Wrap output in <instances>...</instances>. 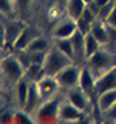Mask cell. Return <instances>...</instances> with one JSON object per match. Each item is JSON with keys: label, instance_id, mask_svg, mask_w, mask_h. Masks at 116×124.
Returning a JSON list of instances; mask_svg holds the SVG:
<instances>
[{"label": "cell", "instance_id": "obj_1", "mask_svg": "<svg viewBox=\"0 0 116 124\" xmlns=\"http://www.w3.org/2000/svg\"><path fill=\"white\" fill-rule=\"evenodd\" d=\"M86 66L92 70L95 78H98L102 74L116 68V54L115 52H110L105 47H101L96 54H93L90 58H87Z\"/></svg>", "mask_w": 116, "mask_h": 124}, {"label": "cell", "instance_id": "obj_2", "mask_svg": "<svg viewBox=\"0 0 116 124\" xmlns=\"http://www.w3.org/2000/svg\"><path fill=\"white\" fill-rule=\"evenodd\" d=\"M2 74L8 83L15 84L22 78H25V68L14 54H6L2 58Z\"/></svg>", "mask_w": 116, "mask_h": 124}, {"label": "cell", "instance_id": "obj_3", "mask_svg": "<svg viewBox=\"0 0 116 124\" xmlns=\"http://www.w3.org/2000/svg\"><path fill=\"white\" fill-rule=\"evenodd\" d=\"M92 120L90 115L84 113L83 110H80L78 107H75L69 100H63L58 107V123H89Z\"/></svg>", "mask_w": 116, "mask_h": 124}, {"label": "cell", "instance_id": "obj_4", "mask_svg": "<svg viewBox=\"0 0 116 124\" xmlns=\"http://www.w3.org/2000/svg\"><path fill=\"white\" fill-rule=\"evenodd\" d=\"M60 100L51 98L47 101H43V104L34 113V121L35 123H58V107H60Z\"/></svg>", "mask_w": 116, "mask_h": 124}, {"label": "cell", "instance_id": "obj_5", "mask_svg": "<svg viewBox=\"0 0 116 124\" xmlns=\"http://www.w3.org/2000/svg\"><path fill=\"white\" fill-rule=\"evenodd\" d=\"M70 63H73V60L70 57H67L64 52H61L58 47H52L47 52V58L44 63V70L47 75H57L63 68L69 66Z\"/></svg>", "mask_w": 116, "mask_h": 124}, {"label": "cell", "instance_id": "obj_6", "mask_svg": "<svg viewBox=\"0 0 116 124\" xmlns=\"http://www.w3.org/2000/svg\"><path fill=\"white\" fill-rule=\"evenodd\" d=\"M81 68L83 66H78L75 63H70L69 66L63 68L60 72L55 75L57 81L60 83L61 89H72L80 86V77H81Z\"/></svg>", "mask_w": 116, "mask_h": 124}, {"label": "cell", "instance_id": "obj_7", "mask_svg": "<svg viewBox=\"0 0 116 124\" xmlns=\"http://www.w3.org/2000/svg\"><path fill=\"white\" fill-rule=\"evenodd\" d=\"M66 98L73 104L75 107H78L80 110H83L84 113L92 116V112H93V103H92V97H89L80 86L72 89H67Z\"/></svg>", "mask_w": 116, "mask_h": 124}, {"label": "cell", "instance_id": "obj_8", "mask_svg": "<svg viewBox=\"0 0 116 124\" xmlns=\"http://www.w3.org/2000/svg\"><path fill=\"white\" fill-rule=\"evenodd\" d=\"M37 87L41 93L43 101H47V100H51V98H55V95L58 93V90L61 89V86L57 81L55 75H47L46 74L40 81H37Z\"/></svg>", "mask_w": 116, "mask_h": 124}, {"label": "cell", "instance_id": "obj_9", "mask_svg": "<svg viewBox=\"0 0 116 124\" xmlns=\"http://www.w3.org/2000/svg\"><path fill=\"white\" fill-rule=\"evenodd\" d=\"M72 39V45H73V63L78 66H84L87 61V55H86V35L81 31L76 29L73 32V35L70 37Z\"/></svg>", "mask_w": 116, "mask_h": 124}, {"label": "cell", "instance_id": "obj_10", "mask_svg": "<svg viewBox=\"0 0 116 124\" xmlns=\"http://www.w3.org/2000/svg\"><path fill=\"white\" fill-rule=\"evenodd\" d=\"M28 25L23 23L20 20H9L6 22L5 25L2 26V31H3V37H2V41L3 43H9V45H14V41L18 39V35L23 32Z\"/></svg>", "mask_w": 116, "mask_h": 124}, {"label": "cell", "instance_id": "obj_11", "mask_svg": "<svg viewBox=\"0 0 116 124\" xmlns=\"http://www.w3.org/2000/svg\"><path fill=\"white\" fill-rule=\"evenodd\" d=\"M76 29H78L76 20L67 16L64 18H61V20L54 26V29H52V37H54V39H67V37L73 35V32Z\"/></svg>", "mask_w": 116, "mask_h": 124}, {"label": "cell", "instance_id": "obj_12", "mask_svg": "<svg viewBox=\"0 0 116 124\" xmlns=\"http://www.w3.org/2000/svg\"><path fill=\"white\" fill-rule=\"evenodd\" d=\"M80 87L84 90V92L89 95V97H93L96 95V78L95 75L92 74V70L84 64L81 68V77H80Z\"/></svg>", "mask_w": 116, "mask_h": 124}, {"label": "cell", "instance_id": "obj_13", "mask_svg": "<svg viewBox=\"0 0 116 124\" xmlns=\"http://www.w3.org/2000/svg\"><path fill=\"white\" fill-rule=\"evenodd\" d=\"M43 104V98H41V93L37 87V83H29V92H28V100H26V104H25V110L29 112L31 115L35 113V110Z\"/></svg>", "mask_w": 116, "mask_h": 124}, {"label": "cell", "instance_id": "obj_14", "mask_svg": "<svg viewBox=\"0 0 116 124\" xmlns=\"http://www.w3.org/2000/svg\"><path fill=\"white\" fill-rule=\"evenodd\" d=\"M110 89H116V69L109 70L96 78V97Z\"/></svg>", "mask_w": 116, "mask_h": 124}, {"label": "cell", "instance_id": "obj_15", "mask_svg": "<svg viewBox=\"0 0 116 124\" xmlns=\"http://www.w3.org/2000/svg\"><path fill=\"white\" fill-rule=\"evenodd\" d=\"M115 103H116V89L105 90V92L99 93L98 97H96V107L101 110L102 115L113 106Z\"/></svg>", "mask_w": 116, "mask_h": 124}, {"label": "cell", "instance_id": "obj_16", "mask_svg": "<svg viewBox=\"0 0 116 124\" xmlns=\"http://www.w3.org/2000/svg\"><path fill=\"white\" fill-rule=\"evenodd\" d=\"M38 34H37V29L31 25H28L25 29H23V32L20 35H18V39L14 41L12 47L14 49H26V47L29 46V43H31L34 39H35Z\"/></svg>", "mask_w": 116, "mask_h": 124}, {"label": "cell", "instance_id": "obj_17", "mask_svg": "<svg viewBox=\"0 0 116 124\" xmlns=\"http://www.w3.org/2000/svg\"><path fill=\"white\" fill-rule=\"evenodd\" d=\"M90 32L95 35V39L98 40L102 46L107 45V41H109V29H107V23L105 22L96 20L93 25H92Z\"/></svg>", "mask_w": 116, "mask_h": 124}, {"label": "cell", "instance_id": "obj_18", "mask_svg": "<svg viewBox=\"0 0 116 124\" xmlns=\"http://www.w3.org/2000/svg\"><path fill=\"white\" fill-rule=\"evenodd\" d=\"M14 90H15V98L18 103V107L23 109L28 100V92H29V81L26 78H22L18 83L14 84Z\"/></svg>", "mask_w": 116, "mask_h": 124}, {"label": "cell", "instance_id": "obj_19", "mask_svg": "<svg viewBox=\"0 0 116 124\" xmlns=\"http://www.w3.org/2000/svg\"><path fill=\"white\" fill-rule=\"evenodd\" d=\"M46 75L44 66L43 64H37V63H31L28 69H25V78L29 83H37Z\"/></svg>", "mask_w": 116, "mask_h": 124}, {"label": "cell", "instance_id": "obj_20", "mask_svg": "<svg viewBox=\"0 0 116 124\" xmlns=\"http://www.w3.org/2000/svg\"><path fill=\"white\" fill-rule=\"evenodd\" d=\"M86 6H87V3L84 0H67V16L78 20L83 16Z\"/></svg>", "mask_w": 116, "mask_h": 124}, {"label": "cell", "instance_id": "obj_21", "mask_svg": "<svg viewBox=\"0 0 116 124\" xmlns=\"http://www.w3.org/2000/svg\"><path fill=\"white\" fill-rule=\"evenodd\" d=\"M26 49H28L29 52H34V51H44V52H49V51L52 49V46H51V43H49V40H47L46 37L37 35L35 39L29 43V46L26 47Z\"/></svg>", "mask_w": 116, "mask_h": 124}, {"label": "cell", "instance_id": "obj_22", "mask_svg": "<svg viewBox=\"0 0 116 124\" xmlns=\"http://www.w3.org/2000/svg\"><path fill=\"white\" fill-rule=\"evenodd\" d=\"M54 43H55V47H58L61 52H64L67 57H70L73 60L75 52H73V45H72L70 37H67V39H54Z\"/></svg>", "mask_w": 116, "mask_h": 124}, {"label": "cell", "instance_id": "obj_23", "mask_svg": "<svg viewBox=\"0 0 116 124\" xmlns=\"http://www.w3.org/2000/svg\"><path fill=\"white\" fill-rule=\"evenodd\" d=\"M101 47H102V45L95 39V35L92 32L86 34V55H87V58H90L93 54H96Z\"/></svg>", "mask_w": 116, "mask_h": 124}, {"label": "cell", "instance_id": "obj_24", "mask_svg": "<svg viewBox=\"0 0 116 124\" xmlns=\"http://www.w3.org/2000/svg\"><path fill=\"white\" fill-rule=\"evenodd\" d=\"M115 5H116V0H112L110 3L104 5V6L101 8V11H99L98 20H101V22H105V20H107V18H109V16H110V14H112V11H113Z\"/></svg>", "mask_w": 116, "mask_h": 124}, {"label": "cell", "instance_id": "obj_25", "mask_svg": "<svg viewBox=\"0 0 116 124\" xmlns=\"http://www.w3.org/2000/svg\"><path fill=\"white\" fill-rule=\"evenodd\" d=\"M29 54H31V61L32 63L44 66L46 58H47V52H44V51H34V52H29Z\"/></svg>", "mask_w": 116, "mask_h": 124}, {"label": "cell", "instance_id": "obj_26", "mask_svg": "<svg viewBox=\"0 0 116 124\" xmlns=\"http://www.w3.org/2000/svg\"><path fill=\"white\" fill-rule=\"evenodd\" d=\"M76 26H78V31H81L83 34H89L90 29H92V23L90 22H87L84 17H80L78 20H76Z\"/></svg>", "mask_w": 116, "mask_h": 124}, {"label": "cell", "instance_id": "obj_27", "mask_svg": "<svg viewBox=\"0 0 116 124\" xmlns=\"http://www.w3.org/2000/svg\"><path fill=\"white\" fill-rule=\"evenodd\" d=\"M15 6H17V0H2V12L6 14V16L12 14Z\"/></svg>", "mask_w": 116, "mask_h": 124}, {"label": "cell", "instance_id": "obj_28", "mask_svg": "<svg viewBox=\"0 0 116 124\" xmlns=\"http://www.w3.org/2000/svg\"><path fill=\"white\" fill-rule=\"evenodd\" d=\"M102 118H104V121H110V123H116V103L113 104L112 107L109 109L107 112L102 115Z\"/></svg>", "mask_w": 116, "mask_h": 124}, {"label": "cell", "instance_id": "obj_29", "mask_svg": "<svg viewBox=\"0 0 116 124\" xmlns=\"http://www.w3.org/2000/svg\"><path fill=\"white\" fill-rule=\"evenodd\" d=\"M105 23H107V25H110V26H113V28H116V5H115L112 14L109 16V18L105 20Z\"/></svg>", "mask_w": 116, "mask_h": 124}, {"label": "cell", "instance_id": "obj_30", "mask_svg": "<svg viewBox=\"0 0 116 124\" xmlns=\"http://www.w3.org/2000/svg\"><path fill=\"white\" fill-rule=\"evenodd\" d=\"M29 2L31 0H17V6L22 9V11H25V9L29 6Z\"/></svg>", "mask_w": 116, "mask_h": 124}, {"label": "cell", "instance_id": "obj_31", "mask_svg": "<svg viewBox=\"0 0 116 124\" xmlns=\"http://www.w3.org/2000/svg\"><path fill=\"white\" fill-rule=\"evenodd\" d=\"M14 121V115L11 113H2V123H11Z\"/></svg>", "mask_w": 116, "mask_h": 124}, {"label": "cell", "instance_id": "obj_32", "mask_svg": "<svg viewBox=\"0 0 116 124\" xmlns=\"http://www.w3.org/2000/svg\"><path fill=\"white\" fill-rule=\"evenodd\" d=\"M95 2L98 3V5H99L101 8H102L104 5H107V3H110V2H112V0H95Z\"/></svg>", "mask_w": 116, "mask_h": 124}, {"label": "cell", "instance_id": "obj_33", "mask_svg": "<svg viewBox=\"0 0 116 124\" xmlns=\"http://www.w3.org/2000/svg\"><path fill=\"white\" fill-rule=\"evenodd\" d=\"M84 2H86V3H87V5H89V3H90V2H93V0H84Z\"/></svg>", "mask_w": 116, "mask_h": 124}, {"label": "cell", "instance_id": "obj_34", "mask_svg": "<svg viewBox=\"0 0 116 124\" xmlns=\"http://www.w3.org/2000/svg\"><path fill=\"white\" fill-rule=\"evenodd\" d=\"M115 69H116V68H115Z\"/></svg>", "mask_w": 116, "mask_h": 124}]
</instances>
